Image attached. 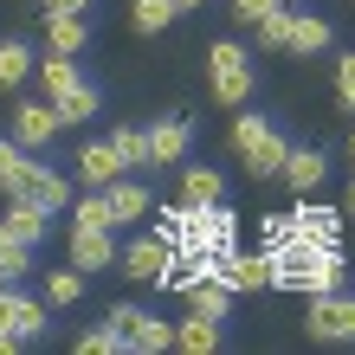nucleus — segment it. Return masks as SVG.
<instances>
[{
	"label": "nucleus",
	"instance_id": "1",
	"mask_svg": "<svg viewBox=\"0 0 355 355\" xmlns=\"http://www.w3.org/2000/svg\"><path fill=\"white\" fill-rule=\"evenodd\" d=\"M343 245H291V252H278V259H271V284H278V291H304V297H310V291H336L343 284Z\"/></svg>",
	"mask_w": 355,
	"mask_h": 355
},
{
	"label": "nucleus",
	"instance_id": "2",
	"mask_svg": "<svg viewBox=\"0 0 355 355\" xmlns=\"http://www.w3.org/2000/svg\"><path fill=\"white\" fill-rule=\"evenodd\" d=\"M233 149L245 155V175H252V181H265V175H278V168H284V149H291V142L271 130L259 110H245V116L233 123Z\"/></svg>",
	"mask_w": 355,
	"mask_h": 355
},
{
	"label": "nucleus",
	"instance_id": "3",
	"mask_svg": "<svg viewBox=\"0 0 355 355\" xmlns=\"http://www.w3.org/2000/svg\"><path fill=\"white\" fill-rule=\"evenodd\" d=\"M207 85H214V103L239 110V103L252 97V52L233 46V39H220V46L207 52Z\"/></svg>",
	"mask_w": 355,
	"mask_h": 355
},
{
	"label": "nucleus",
	"instance_id": "4",
	"mask_svg": "<svg viewBox=\"0 0 355 355\" xmlns=\"http://www.w3.org/2000/svg\"><path fill=\"white\" fill-rule=\"evenodd\" d=\"M103 323L116 329V349H136V355H162V349H175V323H162L155 310H142V304H116Z\"/></svg>",
	"mask_w": 355,
	"mask_h": 355
},
{
	"label": "nucleus",
	"instance_id": "5",
	"mask_svg": "<svg viewBox=\"0 0 355 355\" xmlns=\"http://www.w3.org/2000/svg\"><path fill=\"white\" fill-rule=\"evenodd\" d=\"M310 343H355V297L336 284V291H310Z\"/></svg>",
	"mask_w": 355,
	"mask_h": 355
},
{
	"label": "nucleus",
	"instance_id": "6",
	"mask_svg": "<svg viewBox=\"0 0 355 355\" xmlns=\"http://www.w3.org/2000/svg\"><path fill=\"white\" fill-rule=\"evenodd\" d=\"M207 271L233 291H265L271 284V252H239V245H226V252H207Z\"/></svg>",
	"mask_w": 355,
	"mask_h": 355
},
{
	"label": "nucleus",
	"instance_id": "7",
	"mask_svg": "<svg viewBox=\"0 0 355 355\" xmlns=\"http://www.w3.org/2000/svg\"><path fill=\"white\" fill-rule=\"evenodd\" d=\"M168 259H175V239H168V233H142V239H130V245L116 252L123 278H136V284H155L162 271H168Z\"/></svg>",
	"mask_w": 355,
	"mask_h": 355
},
{
	"label": "nucleus",
	"instance_id": "8",
	"mask_svg": "<svg viewBox=\"0 0 355 355\" xmlns=\"http://www.w3.org/2000/svg\"><path fill=\"white\" fill-rule=\"evenodd\" d=\"M58 130H65L58 123V103H13V142L19 149H52Z\"/></svg>",
	"mask_w": 355,
	"mask_h": 355
},
{
	"label": "nucleus",
	"instance_id": "9",
	"mask_svg": "<svg viewBox=\"0 0 355 355\" xmlns=\"http://www.w3.org/2000/svg\"><path fill=\"white\" fill-rule=\"evenodd\" d=\"M13 194H26L33 207H46V214H65V207H71V181L58 175V168H46V162H33L26 181H19Z\"/></svg>",
	"mask_w": 355,
	"mask_h": 355
},
{
	"label": "nucleus",
	"instance_id": "10",
	"mask_svg": "<svg viewBox=\"0 0 355 355\" xmlns=\"http://www.w3.org/2000/svg\"><path fill=\"white\" fill-rule=\"evenodd\" d=\"M0 323H7L19 343H39V336L52 329V317H46V297H19V291H7V304H0Z\"/></svg>",
	"mask_w": 355,
	"mask_h": 355
},
{
	"label": "nucleus",
	"instance_id": "11",
	"mask_svg": "<svg viewBox=\"0 0 355 355\" xmlns=\"http://www.w3.org/2000/svg\"><path fill=\"white\" fill-rule=\"evenodd\" d=\"M187 149H194V123H187V116H162L149 130V162H155V168L187 162Z\"/></svg>",
	"mask_w": 355,
	"mask_h": 355
},
{
	"label": "nucleus",
	"instance_id": "12",
	"mask_svg": "<svg viewBox=\"0 0 355 355\" xmlns=\"http://www.w3.org/2000/svg\"><path fill=\"white\" fill-rule=\"evenodd\" d=\"M71 265H78V271H110V265H116L110 226H71Z\"/></svg>",
	"mask_w": 355,
	"mask_h": 355
},
{
	"label": "nucleus",
	"instance_id": "13",
	"mask_svg": "<svg viewBox=\"0 0 355 355\" xmlns=\"http://www.w3.org/2000/svg\"><path fill=\"white\" fill-rule=\"evenodd\" d=\"M103 200H110V220H116V226L149 220V207H155V194H149L142 181H130V175H116L110 187H103Z\"/></svg>",
	"mask_w": 355,
	"mask_h": 355
},
{
	"label": "nucleus",
	"instance_id": "14",
	"mask_svg": "<svg viewBox=\"0 0 355 355\" xmlns=\"http://www.w3.org/2000/svg\"><path fill=\"white\" fill-rule=\"evenodd\" d=\"M0 226H7L13 239H26V245H39V239L52 233V214H46V207H33L26 194H7V214H0Z\"/></svg>",
	"mask_w": 355,
	"mask_h": 355
},
{
	"label": "nucleus",
	"instance_id": "15",
	"mask_svg": "<svg viewBox=\"0 0 355 355\" xmlns=\"http://www.w3.org/2000/svg\"><path fill=\"white\" fill-rule=\"evenodd\" d=\"M123 175V155L110 149V136H103V142H85V149H78V181H85V187H110Z\"/></svg>",
	"mask_w": 355,
	"mask_h": 355
},
{
	"label": "nucleus",
	"instance_id": "16",
	"mask_svg": "<svg viewBox=\"0 0 355 355\" xmlns=\"http://www.w3.org/2000/svg\"><path fill=\"white\" fill-rule=\"evenodd\" d=\"M85 46H91L85 13H46V52H65V58H78Z\"/></svg>",
	"mask_w": 355,
	"mask_h": 355
},
{
	"label": "nucleus",
	"instance_id": "17",
	"mask_svg": "<svg viewBox=\"0 0 355 355\" xmlns=\"http://www.w3.org/2000/svg\"><path fill=\"white\" fill-rule=\"evenodd\" d=\"M175 349H187V355H214V349H220V323L200 317V310H187V317L175 323Z\"/></svg>",
	"mask_w": 355,
	"mask_h": 355
},
{
	"label": "nucleus",
	"instance_id": "18",
	"mask_svg": "<svg viewBox=\"0 0 355 355\" xmlns=\"http://www.w3.org/2000/svg\"><path fill=\"white\" fill-rule=\"evenodd\" d=\"M278 175L297 187V194H310V187L329 175V162H323V149H284V168H278Z\"/></svg>",
	"mask_w": 355,
	"mask_h": 355
},
{
	"label": "nucleus",
	"instance_id": "19",
	"mask_svg": "<svg viewBox=\"0 0 355 355\" xmlns=\"http://www.w3.org/2000/svg\"><path fill=\"white\" fill-rule=\"evenodd\" d=\"M187 304H194V310H200V317H214V323H220V317H226V310H233V291H226V284L214 278V271H200V278H194V284H187Z\"/></svg>",
	"mask_w": 355,
	"mask_h": 355
},
{
	"label": "nucleus",
	"instance_id": "20",
	"mask_svg": "<svg viewBox=\"0 0 355 355\" xmlns=\"http://www.w3.org/2000/svg\"><path fill=\"white\" fill-rule=\"evenodd\" d=\"M233 233H239V220L226 214L220 200L200 207V259H207V252H226V245H233Z\"/></svg>",
	"mask_w": 355,
	"mask_h": 355
},
{
	"label": "nucleus",
	"instance_id": "21",
	"mask_svg": "<svg viewBox=\"0 0 355 355\" xmlns=\"http://www.w3.org/2000/svg\"><path fill=\"white\" fill-rule=\"evenodd\" d=\"M46 310H71V304H85V271L78 265H65V271H46Z\"/></svg>",
	"mask_w": 355,
	"mask_h": 355
},
{
	"label": "nucleus",
	"instance_id": "22",
	"mask_svg": "<svg viewBox=\"0 0 355 355\" xmlns=\"http://www.w3.org/2000/svg\"><path fill=\"white\" fill-rule=\"evenodd\" d=\"M33 71H39V85H46V97H65L71 85H85V78H78V58H65V52H46Z\"/></svg>",
	"mask_w": 355,
	"mask_h": 355
},
{
	"label": "nucleus",
	"instance_id": "23",
	"mask_svg": "<svg viewBox=\"0 0 355 355\" xmlns=\"http://www.w3.org/2000/svg\"><path fill=\"white\" fill-rule=\"evenodd\" d=\"M297 226H304L310 245H336L343 239V214L336 207H297Z\"/></svg>",
	"mask_w": 355,
	"mask_h": 355
},
{
	"label": "nucleus",
	"instance_id": "24",
	"mask_svg": "<svg viewBox=\"0 0 355 355\" xmlns=\"http://www.w3.org/2000/svg\"><path fill=\"white\" fill-rule=\"evenodd\" d=\"M181 200H187V207H214V200H226L220 168H187V175H181Z\"/></svg>",
	"mask_w": 355,
	"mask_h": 355
},
{
	"label": "nucleus",
	"instance_id": "25",
	"mask_svg": "<svg viewBox=\"0 0 355 355\" xmlns=\"http://www.w3.org/2000/svg\"><path fill=\"white\" fill-rule=\"evenodd\" d=\"M52 103H58V123H91L103 110V91L97 85H71L65 97H52Z\"/></svg>",
	"mask_w": 355,
	"mask_h": 355
},
{
	"label": "nucleus",
	"instance_id": "26",
	"mask_svg": "<svg viewBox=\"0 0 355 355\" xmlns=\"http://www.w3.org/2000/svg\"><path fill=\"white\" fill-rule=\"evenodd\" d=\"M33 65H39V58H33V46H26V39H0V91H13Z\"/></svg>",
	"mask_w": 355,
	"mask_h": 355
},
{
	"label": "nucleus",
	"instance_id": "27",
	"mask_svg": "<svg viewBox=\"0 0 355 355\" xmlns=\"http://www.w3.org/2000/svg\"><path fill=\"white\" fill-rule=\"evenodd\" d=\"M323 46H329V19H317V13H297V19H291V52H297V58L323 52Z\"/></svg>",
	"mask_w": 355,
	"mask_h": 355
},
{
	"label": "nucleus",
	"instance_id": "28",
	"mask_svg": "<svg viewBox=\"0 0 355 355\" xmlns=\"http://www.w3.org/2000/svg\"><path fill=\"white\" fill-rule=\"evenodd\" d=\"M291 19H297V13H291V0H278V7L259 19V46L265 52H291Z\"/></svg>",
	"mask_w": 355,
	"mask_h": 355
},
{
	"label": "nucleus",
	"instance_id": "29",
	"mask_svg": "<svg viewBox=\"0 0 355 355\" xmlns=\"http://www.w3.org/2000/svg\"><path fill=\"white\" fill-rule=\"evenodd\" d=\"M26 168H33V149H19L13 136H0V194H13V187L26 181Z\"/></svg>",
	"mask_w": 355,
	"mask_h": 355
},
{
	"label": "nucleus",
	"instance_id": "30",
	"mask_svg": "<svg viewBox=\"0 0 355 355\" xmlns=\"http://www.w3.org/2000/svg\"><path fill=\"white\" fill-rule=\"evenodd\" d=\"M175 0H130V26L136 33H162V26H175Z\"/></svg>",
	"mask_w": 355,
	"mask_h": 355
},
{
	"label": "nucleus",
	"instance_id": "31",
	"mask_svg": "<svg viewBox=\"0 0 355 355\" xmlns=\"http://www.w3.org/2000/svg\"><path fill=\"white\" fill-rule=\"evenodd\" d=\"M110 149L123 155V168H155L149 162V130H110Z\"/></svg>",
	"mask_w": 355,
	"mask_h": 355
},
{
	"label": "nucleus",
	"instance_id": "32",
	"mask_svg": "<svg viewBox=\"0 0 355 355\" xmlns=\"http://www.w3.org/2000/svg\"><path fill=\"white\" fill-rule=\"evenodd\" d=\"M291 245H304V226H297V214H278V220H265V252L278 259V252H291Z\"/></svg>",
	"mask_w": 355,
	"mask_h": 355
},
{
	"label": "nucleus",
	"instance_id": "33",
	"mask_svg": "<svg viewBox=\"0 0 355 355\" xmlns=\"http://www.w3.org/2000/svg\"><path fill=\"white\" fill-rule=\"evenodd\" d=\"M26 265H33V245H26V239H13L7 226H0V278L13 284V278H19Z\"/></svg>",
	"mask_w": 355,
	"mask_h": 355
},
{
	"label": "nucleus",
	"instance_id": "34",
	"mask_svg": "<svg viewBox=\"0 0 355 355\" xmlns=\"http://www.w3.org/2000/svg\"><path fill=\"white\" fill-rule=\"evenodd\" d=\"M71 226H116V220H110V200H103V187H91V194L71 207Z\"/></svg>",
	"mask_w": 355,
	"mask_h": 355
},
{
	"label": "nucleus",
	"instance_id": "35",
	"mask_svg": "<svg viewBox=\"0 0 355 355\" xmlns=\"http://www.w3.org/2000/svg\"><path fill=\"white\" fill-rule=\"evenodd\" d=\"M78 355H116V329L103 323V329H85L78 336Z\"/></svg>",
	"mask_w": 355,
	"mask_h": 355
},
{
	"label": "nucleus",
	"instance_id": "36",
	"mask_svg": "<svg viewBox=\"0 0 355 355\" xmlns=\"http://www.w3.org/2000/svg\"><path fill=\"white\" fill-rule=\"evenodd\" d=\"M336 97H343V110H355V52L336 58Z\"/></svg>",
	"mask_w": 355,
	"mask_h": 355
},
{
	"label": "nucleus",
	"instance_id": "37",
	"mask_svg": "<svg viewBox=\"0 0 355 355\" xmlns=\"http://www.w3.org/2000/svg\"><path fill=\"white\" fill-rule=\"evenodd\" d=\"M271 7H278V0H233V13L245 19V26H259V19H265Z\"/></svg>",
	"mask_w": 355,
	"mask_h": 355
},
{
	"label": "nucleus",
	"instance_id": "38",
	"mask_svg": "<svg viewBox=\"0 0 355 355\" xmlns=\"http://www.w3.org/2000/svg\"><path fill=\"white\" fill-rule=\"evenodd\" d=\"M91 0H46V13H85Z\"/></svg>",
	"mask_w": 355,
	"mask_h": 355
},
{
	"label": "nucleus",
	"instance_id": "39",
	"mask_svg": "<svg viewBox=\"0 0 355 355\" xmlns=\"http://www.w3.org/2000/svg\"><path fill=\"white\" fill-rule=\"evenodd\" d=\"M13 349H26V343H19V336H13V329H7V323H0V355H13Z\"/></svg>",
	"mask_w": 355,
	"mask_h": 355
},
{
	"label": "nucleus",
	"instance_id": "40",
	"mask_svg": "<svg viewBox=\"0 0 355 355\" xmlns=\"http://www.w3.org/2000/svg\"><path fill=\"white\" fill-rule=\"evenodd\" d=\"M175 7H181V13H187V7H207V0H175Z\"/></svg>",
	"mask_w": 355,
	"mask_h": 355
},
{
	"label": "nucleus",
	"instance_id": "41",
	"mask_svg": "<svg viewBox=\"0 0 355 355\" xmlns=\"http://www.w3.org/2000/svg\"><path fill=\"white\" fill-rule=\"evenodd\" d=\"M349 214H355V187H349Z\"/></svg>",
	"mask_w": 355,
	"mask_h": 355
},
{
	"label": "nucleus",
	"instance_id": "42",
	"mask_svg": "<svg viewBox=\"0 0 355 355\" xmlns=\"http://www.w3.org/2000/svg\"><path fill=\"white\" fill-rule=\"evenodd\" d=\"M349 162H355V136H349Z\"/></svg>",
	"mask_w": 355,
	"mask_h": 355
}]
</instances>
